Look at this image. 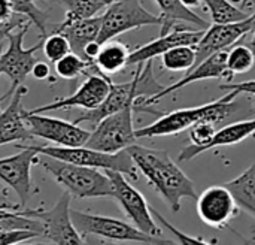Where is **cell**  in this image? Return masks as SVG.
Wrapping results in <instances>:
<instances>
[{
  "label": "cell",
  "mask_w": 255,
  "mask_h": 245,
  "mask_svg": "<svg viewBox=\"0 0 255 245\" xmlns=\"http://www.w3.org/2000/svg\"><path fill=\"white\" fill-rule=\"evenodd\" d=\"M1 51H3V45H0V54H1ZM1 75V73H0ZM0 103H1V100H0Z\"/></svg>",
  "instance_id": "f6af8a7d"
},
{
  "label": "cell",
  "mask_w": 255,
  "mask_h": 245,
  "mask_svg": "<svg viewBox=\"0 0 255 245\" xmlns=\"http://www.w3.org/2000/svg\"><path fill=\"white\" fill-rule=\"evenodd\" d=\"M251 48L255 49V27H254V36H253V42H251Z\"/></svg>",
  "instance_id": "7bdbcfd3"
},
{
  "label": "cell",
  "mask_w": 255,
  "mask_h": 245,
  "mask_svg": "<svg viewBox=\"0 0 255 245\" xmlns=\"http://www.w3.org/2000/svg\"><path fill=\"white\" fill-rule=\"evenodd\" d=\"M115 0H60L64 6L66 16L63 22H73L78 19H87L97 16Z\"/></svg>",
  "instance_id": "d4e9b609"
},
{
  "label": "cell",
  "mask_w": 255,
  "mask_h": 245,
  "mask_svg": "<svg viewBox=\"0 0 255 245\" xmlns=\"http://www.w3.org/2000/svg\"><path fill=\"white\" fill-rule=\"evenodd\" d=\"M254 139H255V133H254Z\"/></svg>",
  "instance_id": "681fc988"
},
{
  "label": "cell",
  "mask_w": 255,
  "mask_h": 245,
  "mask_svg": "<svg viewBox=\"0 0 255 245\" xmlns=\"http://www.w3.org/2000/svg\"><path fill=\"white\" fill-rule=\"evenodd\" d=\"M112 79L106 75L100 73H88L87 79L81 84V87L69 97L57 99L51 103L31 109L34 114H45L49 111L69 109V108H82L85 111H93L99 108L109 94Z\"/></svg>",
  "instance_id": "9a60e30c"
},
{
  "label": "cell",
  "mask_w": 255,
  "mask_h": 245,
  "mask_svg": "<svg viewBox=\"0 0 255 245\" xmlns=\"http://www.w3.org/2000/svg\"><path fill=\"white\" fill-rule=\"evenodd\" d=\"M15 147L21 150L18 154L0 159V181L15 192L24 208L37 192L31 181V168L39 163V154L30 145Z\"/></svg>",
  "instance_id": "7c38bea8"
},
{
  "label": "cell",
  "mask_w": 255,
  "mask_h": 245,
  "mask_svg": "<svg viewBox=\"0 0 255 245\" xmlns=\"http://www.w3.org/2000/svg\"><path fill=\"white\" fill-rule=\"evenodd\" d=\"M166 85L157 82V79L154 76L152 60L146 61L145 66L137 64V70H136L134 76L131 78V81L124 82V84L112 82L109 94L105 99V102L93 111H85L78 118H75L73 123H76V124H79V123L97 124L105 117H108L114 112H118L128 105H136L140 100L154 97Z\"/></svg>",
  "instance_id": "7a4b0ae2"
},
{
  "label": "cell",
  "mask_w": 255,
  "mask_h": 245,
  "mask_svg": "<svg viewBox=\"0 0 255 245\" xmlns=\"http://www.w3.org/2000/svg\"><path fill=\"white\" fill-rule=\"evenodd\" d=\"M54 70L58 78L63 79H76L81 75H88V73H100L103 75L94 63L85 61L82 57H79L75 52H69L64 57H61L58 61L54 63Z\"/></svg>",
  "instance_id": "484cf974"
},
{
  "label": "cell",
  "mask_w": 255,
  "mask_h": 245,
  "mask_svg": "<svg viewBox=\"0 0 255 245\" xmlns=\"http://www.w3.org/2000/svg\"><path fill=\"white\" fill-rule=\"evenodd\" d=\"M247 243L251 245H255V228L251 229V237H250V240H247Z\"/></svg>",
  "instance_id": "60d3db41"
},
{
  "label": "cell",
  "mask_w": 255,
  "mask_h": 245,
  "mask_svg": "<svg viewBox=\"0 0 255 245\" xmlns=\"http://www.w3.org/2000/svg\"><path fill=\"white\" fill-rule=\"evenodd\" d=\"M196 208L200 220L212 229H226L241 210L224 184L203 190L197 198Z\"/></svg>",
  "instance_id": "2e32d148"
},
{
  "label": "cell",
  "mask_w": 255,
  "mask_h": 245,
  "mask_svg": "<svg viewBox=\"0 0 255 245\" xmlns=\"http://www.w3.org/2000/svg\"><path fill=\"white\" fill-rule=\"evenodd\" d=\"M137 171L163 198L170 211L179 213L182 199H196V186L167 151L133 144L127 148Z\"/></svg>",
  "instance_id": "6da1fadb"
},
{
  "label": "cell",
  "mask_w": 255,
  "mask_h": 245,
  "mask_svg": "<svg viewBox=\"0 0 255 245\" xmlns=\"http://www.w3.org/2000/svg\"><path fill=\"white\" fill-rule=\"evenodd\" d=\"M255 63V52L251 46L236 45L227 52V70L230 75L247 73L253 69Z\"/></svg>",
  "instance_id": "f1b7e54d"
},
{
  "label": "cell",
  "mask_w": 255,
  "mask_h": 245,
  "mask_svg": "<svg viewBox=\"0 0 255 245\" xmlns=\"http://www.w3.org/2000/svg\"><path fill=\"white\" fill-rule=\"evenodd\" d=\"M239 96V91L232 90L229 94L223 96L218 100L205 103L202 106L178 109L164 114L152 124L136 130V139L142 138H157V136H170L178 135L184 130H188L196 123L202 120H211L214 123H221L227 120L232 112L236 109L235 97Z\"/></svg>",
  "instance_id": "3957f363"
},
{
  "label": "cell",
  "mask_w": 255,
  "mask_h": 245,
  "mask_svg": "<svg viewBox=\"0 0 255 245\" xmlns=\"http://www.w3.org/2000/svg\"><path fill=\"white\" fill-rule=\"evenodd\" d=\"M255 133V120H245V121H236L232 124H227L221 129H218L212 138V141L202 148V154L220 148V147H229L242 142L244 139L254 136Z\"/></svg>",
  "instance_id": "cb8c5ba5"
},
{
  "label": "cell",
  "mask_w": 255,
  "mask_h": 245,
  "mask_svg": "<svg viewBox=\"0 0 255 245\" xmlns=\"http://www.w3.org/2000/svg\"><path fill=\"white\" fill-rule=\"evenodd\" d=\"M133 114L134 105H128L121 111L105 117L96 124V129L91 132L85 147L114 154L136 144Z\"/></svg>",
  "instance_id": "9c48e42d"
},
{
  "label": "cell",
  "mask_w": 255,
  "mask_h": 245,
  "mask_svg": "<svg viewBox=\"0 0 255 245\" xmlns=\"http://www.w3.org/2000/svg\"><path fill=\"white\" fill-rule=\"evenodd\" d=\"M224 186L235 198L238 207L255 219V162L239 177L227 181Z\"/></svg>",
  "instance_id": "603a6c76"
},
{
  "label": "cell",
  "mask_w": 255,
  "mask_h": 245,
  "mask_svg": "<svg viewBox=\"0 0 255 245\" xmlns=\"http://www.w3.org/2000/svg\"><path fill=\"white\" fill-rule=\"evenodd\" d=\"M181 1L188 7H194V6H200L203 0H181Z\"/></svg>",
  "instance_id": "74e56055"
},
{
  "label": "cell",
  "mask_w": 255,
  "mask_h": 245,
  "mask_svg": "<svg viewBox=\"0 0 255 245\" xmlns=\"http://www.w3.org/2000/svg\"><path fill=\"white\" fill-rule=\"evenodd\" d=\"M227 52L229 49L220 51L212 54L211 57H208L206 60H203L202 63H199L197 66H194L193 69H190L184 78H181L179 81H176L172 85H166L158 94H155L154 97L140 100L134 105V112L139 111H145V112H151L154 114V111L149 109L151 105H155L160 102V99L196 82V81H205V79H220V78H230V72L227 70Z\"/></svg>",
  "instance_id": "5bb4252c"
},
{
  "label": "cell",
  "mask_w": 255,
  "mask_h": 245,
  "mask_svg": "<svg viewBox=\"0 0 255 245\" xmlns=\"http://www.w3.org/2000/svg\"><path fill=\"white\" fill-rule=\"evenodd\" d=\"M31 22H25L22 27L13 30L7 36V48L0 54V73L6 75L10 81V87L1 97V102L7 100L21 85H24L28 75H31L34 64L39 61L36 54L39 49H42L43 37H40L36 45L24 48V36L28 31Z\"/></svg>",
  "instance_id": "52a82bcc"
},
{
  "label": "cell",
  "mask_w": 255,
  "mask_h": 245,
  "mask_svg": "<svg viewBox=\"0 0 255 245\" xmlns=\"http://www.w3.org/2000/svg\"><path fill=\"white\" fill-rule=\"evenodd\" d=\"M206 4L214 24H229L238 22L248 18L251 13H247L244 9L233 4L230 0H203Z\"/></svg>",
  "instance_id": "83f0119b"
},
{
  "label": "cell",
  "mask_w": 255,
  "mask_h": 245,
  "mask_svg": "<svg viewBox=\"0 0 255 245\" xmlns=\"http://www.w3.org/2000/svg\"><path fill=\"white\" fill-rule=\"evenodd\" d=\"M70 217L75 228L82 237H97L105 241L140 243L146 245H175L170 240L148 235L139 231L136 226H131L118 219L88 214L76 210H70Z\"/></svg>",
  "instance_id": "8992f818"
},
{
  "label": "cell",
  "mask_w": 255,
  "mask_h": 245,
  "mask_svg": "<svg viewBox=\"0 0 255 245\" xmlns=\"http://www.w3.org/2000/svg\"><path fill=\"white\" fill-rule=\"evenodd\" d=\"M100 25H102V15H97L93 18L78 19V21L67 22V24L60 22L57 27L52 28V31H58L61 34H64L66 39L69 40L70 51L85 60V48L88 43L99 39Z\"/></svg>",
  "instance_id": "ffe728a7"
},
{
  "label": "cell",
  "mask_w": 255,
  "mask_h": 245,
  "mask_svg": "<svg viewBox=\"0 0 255 245\" xmlns=\"http://www.w3.org/2000/svg\"><path fill=\"white\" fill-rule=\"evenodd\" d=\"M221 88H226L229 91L236 90L241 93H248V94H255V79L253 81H245V82H238V84H230V85H221Z\"/></svg>",
  "instance_id": "d6a6232c"
},
{
  "label": "cell",
  "mask_w": 255,
  "mask_h": 245,
  "mask_svg": "<svg viewBox=\"0 0 255 245\" xmlns=\"http://www.w3.org/2000/svg\"><path fill=\"white\" fill-rule=\"evenodd\" d=\"M242 6H244V9H247V10H253L255 7V0H244Z\"/></svg>",
  "instance_id": "f35d334b"
},
{
  "label": "cell",
  "mask_w": 255,
  "mask_h": 245,
  "mask_svg": "<svg viewBox=\"0 0 255 245\" xmlns=\"http://www.w3.org/2000/svg\"><path fill=\"white\" fill-rule=\"evenodd\" d=\"M39 1H43V0H39ZM45 1H55V0H45ZM57 1H60V0H57Z\"/></svg>",
  "instance_id": "bcb514c9"
},
{
  "label": "cell",
  "mask_w": 255,
  "mask_h": 245,
  "mask_svg": "<svg viewBox=\"0 0 255 245\" xmlns=\"http://www.w3.org/2000/svg\"><path fill=\"white\" fill-rule=\"evenodd\" d=\"M64 192L78 199L114 198V187L106 175L96 168L79 166L39 154V163Z\"/></svg>",
  "instance_id": "277c9868"
},
{
  "label": "cell",
  "mask_w": 255,
  "mask_h": 245,
  "mask_svg": "<svg viewBox=\"0 0 255 245\" xmlns=\"http://www.w3.org/2000/svg\"><path fill=\"white\" fill-rule=\"evenodd\" d=\"M109 245H115V244H111V243H109Z\"/></svg>",
  "instance_id": "c3c4849f"
},
{
  "label": "cell",
  "mask_w": 255,
  "mask_h": 245,
  "mask_svg": "<svg viewBox=\"0 0 255 245\" xmlns=\"http://www.w3.org/2000/svg\"><path fill=\"white\" fill-rule=\"evenodd\" d=\"M49 73H51L49 66H48L45 61H40V60L34 64V67H33V70H31L33 78H34V79H37V81L48 79V78H49Z\"/></svg>",
  "instance_id": "836d02e7"
},
{
  "label": "cell",
  "mask_w": 255,
  "mask_h": 245,
  "mask_svg": "<svg viewBox=\"0 0 255 245\" xmlns=\"http://www.w3.org/2000/svg\"><path fill=\"white\" fill-rule=\"evenodd\" d=\"M230 1H232L233 4H242V3H244V0H230Z\"/></svg>",
  "instance_id": "b9f144b4"
},
{
  "label": "cell",
  "mask_w": 255,
  "mask_h": 245,
  "mask_svg": "<svg viewBox=\"0 0 255 245\" xmlns=\"http://www.w3.org/2000/svg\"><path fill=\"white\" fill-rule=\"evenodd\" d=\"M160 7V19H161V31L164 34L176 27V22H187L199 27L200 30H206L209 22L199 16L191 7L185 6L181 0H155Z\"/></svg>",
  "instance_id": "44dd1931"
},
{
  "label": "cell",
  "mask_w": 255,
  "mask_h": 245,
  "mask_svg": "<svg viewBox=\"0 0 255 245\" xmlns=\"http://www.w3.org/2000/svg\"><path fill=\"white\" fill-rule=\"evenodd\" d=\"M12 245H52V244H21V243H19V244H12Z\"/></svg>",
  "instance_id": "ee69618b"
},
{
  "label": "cell",
  "mask_w": 255,
  "mask_h": 245,
  "mask_svg": "<svg viewBox=\"0 0 255 245\" xmlns=\"http://www.w3.org/2000/svg\"><path fill=\"white\" fill-rule=\"evenodd\" d=\"M27 123L33 136L52 142L57 147H82L91 135V132L82 129L76 123L30 111H27Z\"/></svg>",
  "instance_id": "4fadbf2b"
},
{
  "label": "cell",
  "mask_w": 255,
  "mask_h": 245,
  "mask_svg": "<svg viewBox=\"0 0 255 245\" xmlns=\"http://www.w3.org/2000/svg\"><path fill=\"white\" fill-rule=\"evenodd\" d=\"M254 27L255 13H251L248 18L238 21V22L209 25L205 30L199 43L196 45V64L194 66H197L199 63H202L203 60H206L215 52L229 49L239 39L248 34Z\"/></svg>",
  "instance_id": "e0dca14e"
},
{
  "label": "cell",
  "mask_w": 255,
  "mask_h": 245,
  "mask_svg": "<svg viewBox=\"0 0 255 245\" xmlns=\"http://www.w3.org/2000/svg\"><path fill=\"white\" fill-rule=\"evenodd\" d=\"M42 51L48 61L55 63L61 57H64L66 54L70 52V45L64 34H61L58 31H51L48 36H43Z\"/></svg>",
  "instance_id": "4dcf8cb0"
},
{
  "label": "cell",
  "mask_w": 255,
  "mask_h": 245,
  "mask_svg": "<svg viewBox=\"0 0 255 245\" xmlns=\"http://www.w3.org/2000/svg\"><path fill=\"white\" fill-rule=\"evenodd\" d=\"M19 205H13L9 202L7 192L4 189H0V210H7V211H18Z\"/></svg>",
  "instance_id": "d590c367"
},
{
  "label": "cell",
  "mask_w": 255,
  "mask_h": 245,
  "mask_svg": "<svg viewBox=\"0 0 255 245\" xmlns=\"http://www.w3.org/2000/svg\"><path fill=\"white\" fill-rule=\"evenodd\" d=\"M37 154H43L48 157H54L57 160H63L67 163L96 168L103 171H115L121 172L133 181L137 180V168L127 150L120 153H103L90 147H39L30 145Z\"/></svg>",
  "instance_id": "5b68a950"
},
{
  "label": "cell",
  "mask_w": 255,
  "mask_h": 245,
  "mask_svg": "<svg viewBox=\"0 0 255 245\" xmlns=\"http://www.w3.org/2000/svg\"><path fill=\"white\" fill-rule=\"evenodd\" d=\"M12 213H13V211H7V210H0V220H3V219L9 217V216H10Z\"/></svg>",
  "instance_id": "ab89813d"
},
{
  "label": "cell",
  "mask_w": 255,
  "mask_h": 245,
  "mask_svg": "<svg viewBox=\"0 0 255 245\" xmlns=\"http://www.w3.org/2000/svg\"><path fill=\"white\" fill-rule=\"evenodd\" d=\"M130 48L121 40L111 39L100 45V51L94 58L96 67L106 76H112L128 66Z\"/></svg>",
  "instance_id": "7402d4cb"
},
{
  "label": "cell",
  "mask_w": 255,
  "mask_h": 245,
  "mask_svg": "<svg viewBox=\"0 0 255 245\" xmlns=\"http://www.w3.org/2000/svg\"><path fill=\"white\" fill-rule=\"evenodd\" d=\"M105 172L112 183L114 199L120 204L126 216L131 220L133 226H136L139 231L148 235L161 237L163 228L155 222L151 213V207L148 205L143 195L128 183L124 174L115 171H105Z\"/></svg>",
  "instance_id": "8fae6325"
},
{
  "label": "cell",
  "mask_w": 255,
  "mask_h": 245,
  "mask_svg": "<svg viewBox=\"0 0 255 245\" xmlns=\"http://www.w3.org/2000/svg\"><path fill=\"white\" fill-rule=\"evenodd\" d=\"M242 245H251V244H248V243H247V241H245V243H244V244Z\"/></svg>",
  "instance_id": "7dc6e473"
},
{
  "label": "cell",
  "mask_w": 255,
  "mask_h": 245,
  "mask_svg": "<svg viewBox=\"0 0 255 245\" xmlns=\"http://www.w3.org/2000/svg\"><path fill=\"white\" fill-rule=\"evenodd\" d=\"M205 30H184L181 27H175L170 31L160 34V37L133 49L128 57V66L145 64L146 61L163 55L169 49L179 45H197L202 39Z\"/></svg>",
  "instance_id": "ac0fdd59"
},
{
  "label": "cell",
  "mask_w": 255,
  "mask_h": 245,
  "mask_svg": "<svg viewBox=\"0 0 255 245\" xmlns=\"http://www.w3.org/2000/svg\"><path fill=\"white\" fill-rule=\"evenodd\" d=\"M87 245H109V243H106L105 240H100L97 237H84Z\"/></svg>",
  "instance_id": "8d00e7d4"
},
{
  "label": "cell",
  "mask_w": 255,
  "mask_h": 245,
  "mask_svg": "<svg viewBox=\"0 0 255 245\" xmlns=\"http://www.w3.org/2000/svg\"><path fill=\"white\" fill-rule=\"evenodd\" d=\"M25 93V85H21L10 96L7 108L0 111V147L25 142L33 138L27 123V111L22 106V97Z\"/></svg>",
  "instance_id": "d6986e66"
},
{
  "label": "cell",
  "mask_w": 255,
  "mask_h": 245,
  "mask_svg": "<svg viewBox=\"0 0 255 245\" xmlns=\"http://www.w3.org/2000/svg\"><path fill=\"white\" fill-rule=\"evenodd\" d=\"M161 63L170 72H188L196 64V45H179L161 55Z\"/></svg>",
  "instance_id": "4316f807"
},
{
  "label": "cell",
  "mask_w": 255,
  "mask_h": 245,
  "mask_svg": "<svg viewBox=\"0 0 255 245\" xmlns=\"http://www.w3.org/2000/svg\"><path fill=\"white\" fill-rule=\"evenodd\" d=\"M70 195L64 192L49 210H25L28 217L39 220L42 237L52 245H87L85 238L75 228L70 217Z\"/></svg>",
  "instance_id": "30bf717a"
},
{
  "label": "cell",
  "mask_w": 255,
  "mask_h": 245,
  "mask_svg": "<svg viewBox=\"0 0 255 245\" xmlns=\"http://www.w3.org/2000/svg\"><path fill=\"white\" fill-rule=\"evenodd\" d=\"M151 213H152L155 222H157L161 228H164V229L172 235V238H173L179 245H212L209 244V243H206V241H205L203 238H200V237H191V235L184 234L182 231H179L176 226H173L167 219H164V217H163L155 208H152V207H151Z\"/></svg>",
  "instance_id": "1f68e13d"
},
{
  "label": "cell",
  "mask_w": 255,
  "mask_h": 245,
  "mask_svg": "<svg viewBox=\"0 0 255 245\" xmlns=\"http://www.w3.org/2000/svg\"><path fill=\"white\" fill-rule=\"evenodd\" d=\"M155 24H161L160 16L145 9L140 0H115L102 13L97 42L105 43L130 30Z\"/></svg>",
  "instance_id": "ba28073f"
},
{
  "label": "cell",
  "mask_w": 255,
  "mask_h": 245,
  "mask_svg": "<svg viewBox=\"0 0 255 245\" xmlns=\"http://www.w3.org/2000/svg\"><path fill=\"white\" fill-rule=\"evenodd\" d=\"M15 12L9 0H0V22H7L15 18Z\"/></svg>",
  "instance_id": "e575fe53"
},
{
  "label": "cell",
  "mask_w": 255,
  "mask_h": 245,
  "mask_svg": "<svg viewBox=\"0 0 255 245\" xmlns=\"http://www.w3.org/2000/svg\"><path fill=\"white\" fill-rule=\"evenodd\" d=\"M15 13L25 16L31 24H34L40 33L46 36L48 28V13L37 6L39 0H9Z\"/></svg>",
  "instance_id": "f546056e"
}]
</instances>
